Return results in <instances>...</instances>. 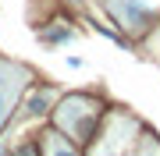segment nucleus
Instances as JSON below:
<instances>
[{"label":"nucleus","instance_id":"2","mask_svg":"<svg viewBox=\"0 0 160 156\" xmlns=\"http://www.w3.org/2000/svg\"><path fill=\"white\" fill-rule=\"evenodd\" d=\"M4 121H7V96L0 92V128H4Z\"/></svg>","mask_w":160,"mask_h":156},{"label":"nucleus","instance_id":"1","mask_svg":"<svg viewBox=\"0 0 160 156\" xmlns=\"http://www.w3.org/2000/svg\"><path fill=\"white\" fill-rule=\"evenodd\" d=\"M46 103H50V92H36V96L29 99V110H32V114H43Z\"/></svg>","mask_w":160,"mask_h":156}]
</instances>
